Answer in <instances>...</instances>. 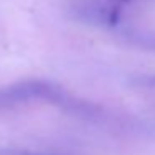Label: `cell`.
Listing matches in <instances>:
<instances>
[{
    "instance_id": "obj_1",
    "label": "cell",
    "mask_w": 155,
    "mask_h": 155,
    "mask_svg": "<svg viewBox=\"0 0 155 155\" xmlns=\"http://www.w3.org/2000/svg\"><path fill=\"white\" fill-rule=\"evenodd\" d=\"M64 88L54 82L44 80H27L0 88V108L14 107L18 104H27L35 100L45 102H62Z\"/></svg>"
},
{
    "instance_id": "obj_2",
    "label": "cell",
    "mask_w": 155,
    "mask_h": 155,
    "mask_svg": "<svg viewBox=\"0 0 155 155\" xmlns=\"http://www.w3.org/2000/svg\"><path fill=\"white\" fill-rule=\"evenodd\" d=\"M0 155H47V153H38V152H28V150H18V148H0Z\"/></svg>"
},
{
    "instance_id": "obj_3",
    "label": "cell",
    "mask_w": 155,
    "mask_h": 155,
    "mask_svg": "<svg viewBox=\"0 0 155 155\" xmlns=\"http://www.w3.org/2000/svg\"><path fill=\"white\" fill-rule=\"evenodd\" d=\"M110 4H114V5H118V7H122V5H125V4H128L130 0H108Z\"/></svg>"
},
{
    "instance_id": "obj_4",
    "label": "cell",
    "mask_w": 155,
    "mask_h": 155,
    "mask_svg": "<svg viewBox=\"0 0 155 155\" xmlns=\"http://www.w3.org/2000/svg\"><path fill=\"white\" fill-rule=\"evenodd\" d=\"M148 84H150V85H153V87H155V77H152V78H148Z\"/></svg>"
}]
</instances>
